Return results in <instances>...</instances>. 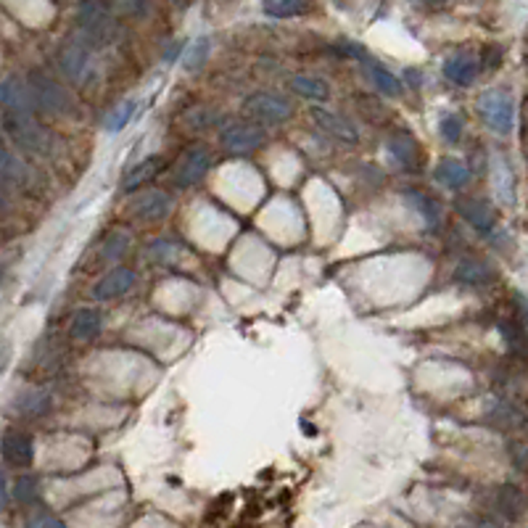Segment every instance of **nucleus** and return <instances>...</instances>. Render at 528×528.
<instances>
[{
  "label": "nucleus",
  "instance_id": "9",
  "mask_svg": "<svg viewBox=\"0 0 528 528\" xmlns=\"http://www.w3.org/2000/svg\"><path fill=\"white\" fill-rule=\"evenodd\" d=\"M457 212H459V217L467 223V225H473L481 235H491L494 232V227H497V217H494V209L486 204V201H481V199H470V196H462V199H457Z\"/></svg>",
  "mask_w": 528,
  "mask_h": 528
},
{
  "label": "nucleus",
  "instance_id": "28",
  "mask_svg": "<svg viewBox=\"0 0 528 528\" xmlns=\"http://www.w3.org/2000/svg\"><path fill=\"white\" fill-rule=\"evenodd\" d=\"M309 11V5L302 0H272V3H264V13L272 16V19H291L296 13Z\"/></svg>",
  "mask_w": 528,
  "mask_h": 528
},
{
  "label": "nucleus",
  "instance_id": "2",
  "mask_svg": "<svg viewBox=\"0 0 528 528\" xmlns=\"http://www.w3.org/2000/svg\"><path fill=\"white\" fill-rule=\"evenodd\" d=\"M243 114L262 122V125H280L294 114V103L280 93L259 90V93H251L243 101Z\"/></svg>",
  "mask_w": 528,
  "mask_h": 528
},
{
  "label": "nucleus",
  "instance_id": "1",
  "mask_svg": "<svg viewBox=\"0 0 528 528\" xmlns=\"http://www.w3.org/2000/svg\"><path fill=\"white\" fill-rule=\"evenodd\" d=\"M478 114L497 135H510L516 127V101L505 87H491L478 95Z\"/></svg>",
  "mask_w": 528,
  "mask_h": 528
},
{
  "label": "nucleus",
  "instance_id": "27",
  "mask_svg": "<svg viewBox=\"0 0 528 528\" xmlns=\"http://www.w3.org/2000/svg\"><path fill=\"white\" fill-rule=\"evenodd\" d=\"M407 199L418 207V212L423 215V220H426L428 225H436V223L442 220V207H439L431 196L418 193V191H410V193H407Z\"/></svg>",
  "mask_w": 528,
  "mask_h": 528
},
{
  "label": "nucleus",
  "instance_id": "24",
  "mask_svg": "<svg viewBox=\"0 0 528 528\" xmlns=\"http://www.w3.org/2000/svg\"><path fill=\"white\" fill-rule=\"evenodd\" d=\"M500 333H502V338H505V344H508V349H510L513 357L528 360V336L521 322L505 320V322H500Z\"/></svg>",
  "mask_w": 528,
  "mask_h": 528
},
{
  "label": "nucleus",
  "instance_id": "5",
  "mask_svg": "<svg viewBox=\"0 0 528 528\" xmlns=\"http://www.w3.org/2000/svg\"><path fill=\"white\" fill-rule=\"evenodd\" d=\"M29 87H32V93H35L37 109H43V111H48V114H64V111H69L72 98H69V93H67L56 79H51V77L43 75V72H32V77H29Z\"/></svg>",
  "mask_w": 528,
  "mask_h": 528
},
{
  "label": "nucleus",
  "instance_id": "29",
  "mask_svg": "<svg viewBox=\"0 0 528 528\" xmlns=\"http://www.w3.org/2000/svg\"><path fill=\"white\" fill-rule=\"evenodd\" d=\"M24 172H27L24 161L11 149H3V183L5 185H13V183L19 185L24 180Z\"/></svg>",
  "mask_w": 528,
  "mask_h": 528
},
{
  "label": "nucleus",
  "instance_id": "37",
  "mask_svg": "<svg viewBox=\"0 0 528 528\" xmlns=\"http://www.w3.org/2000/svg\"><path fill=\"white\" fill-rule=\"evenodd\" d=\"M35 494H37V486H35V481H32V478H19V483H16V500H21V502H29Z\"/></svg>",
  "mask_w": 528,
  "mask_h": 528
},
{
  "label": "nucleus",
  "instance_id": "10",
  "mask_svg": "<svg viewBox=\"0 0 528 528\" xmlns=\"http://www.w3.org/2000/svg\"><path fill=\"white\" fill-rule=\"evenodd\" d=\"M312 119H314V125H317L322 133H328V135L336 138L338 143L352 146V143L360 141L357 125H352V122L344 119L341 114H333V111H325V109H312Z\"/></svg>",
  "mask_w": 528,
  "mask_h": 528
},
{
  "label": "nucleus",
  "instance_id": "11",
  "mask_svg": "<svg viewBox=\"0 0 528 528\" xmlns=\"http://www.w3.org/2000/svg\"><path fill=\"white\" fill-rule=\"evenodd\" d=\"M59 67L69 79H85L90 69V45L85 40H69L61 51H59Z\"/></svg>",
  "mask_w": 528,
  "mask_h": 528
},
{
  "label": "nucleus",
  "instance_id": "21",
  "mask_svg": "<svg viewBox=\"0 0 528 528\" xmlns=\"http://www.w3.org/2000/svg\"><path fill=\"white\" fill-rule=\"evenodd\" d=\"M444 75H447V79L454 82V85L467 87V85H473V82H475V77H478V64H475V59H473V56H467V53H462V56H452V59L444 64Z\"/></svg>",
  "mask_w": 528,
  "mask_h": 528
},
{
  "label": "nucleus",
  "instance_id": "6",
  "mask_svg": "<svg viewBox=\"0 0 528 528\" xmlns=\"http://www.w3.org/2000/svg\"><path fill=\"white\" fill-rule=\"evenodd\" d=\"M3 109H5V119H29V114L37 109L29 82H24L19 77H5V82H3Z\"/></svg>",
  "mask_w": 528,
  "mask_h": 528
},
{
  "label": "nucleus",
  "instance_id": "8",
  "mask_svg": "<svg viewBox=\"0 0 528 528\" xmlns=\"http://www.w3.org/2000/svg\"><path fill=\"white\" fill-rule=\"evenodd\" d=\"M212 167V156L207 149H191V151L183 153L177 169H175V185L177 188H191L196 183L204 180V175L209 172Z\"/></svg>",
  "mask_w": 528,
  "mask_h": 528
},
{
  "label": "nucleus",
  "instance_id": "36",
  "mask_svg": "<svg viewBox=\"0 0 528 528\" xmlns=\"http://www.w3.org/2000/svg\"><path fill=\"white\" fill-rule=\"evenodd\" d=\"M21 410L29 412V415H40L48 410V396L45 394H32V396H24L21 399Z\"/></svg>",
  "mask_w": 528,
  "mask_h": 528
},
{
  "label": "nucleus",
  "instance_id": "22",
  "mask_svg": "<svg viewBox=\"0 0 528 528\" xmlns=\"http://www.w3.org/2000/svg\"><path fill=\"white\" fill-rule=\"evenodd\" d=\"M362 69H365V75L370 77V82L376 85L380 93H386V95H399L402 90H404V85H402V79L396 75H391L386 67H380L378 61H370V59H365L362 61Z\"/></svg>",
  "mask_w": 528,
  "mask_h": 528
},
{
  "label": "nucleus",
  "instance_id": "16",
  "mask_svg": "<svg viewBox=\"0 0 528 528\" xmlns=\"http://www.w3.org/2000/svg\"><path fill=\"white\" fill-rule=\"evenodd\" d=\"M388 151L394 156V161H399V167H404L410 172H415L420 167V158L423 156H420V149H418V143H415V138L410 133L391 135L388 138Z\"/></svg>",
  "mask_w": 528,
  "mask_h": 528
},
{
  "label": "nucleus",
  "instance_id": "4",
  "mask_svg": "<svg viewBox=\"0 0 528 528\" xmlns=\"http://www.w3.org/2000/svg\"><path fill=\"white\" fill-rule=\"evenodd\" d=\"M5 133L13 138L16 146H21L27 151L45 156L53 149V135L32 119H5Z\"/></svg>",
  "mask_w": 528,
  "mask_h": 528
},
{
  "label": "nucleus",
  "instance_id": "14",
  "mask_svg": "<svg viewBox=\"0 0 528 528\" xmlns=\"http://www.w3.org/2000/svg\"><path fill=\"white\" fill-rule=\"evenodd\" d=\"M164 169V158L161 156H146L138 164H133L125 175H122V191L133 193L138 188H143L146 183H151L153 177Z\"/></svg>",
  "mask_w": 528,
  "mask_h": 528
},
{
  "label": "nucleus",
  "instance_id": "3",
  "mask_svg": "<svg viewBox=\"0 0 528 528\" xmlns=\"http://www.w3.org/2000/svg\"><path fill=\"white\" fill-rule=\"evenodd\" d=\"M77 24L82 27V32L87 37L85 43L103 45L117 37V24L109 16V5H103V3H82L77 11Z\"/></svg>",
  "mask_w": 528,
  "mask_h": 528
},
{
  "label": "nucleus",
  "instance_id": "25",
  "mask_svg": "<svg viewBox=\"0 0 528 528\" xmlns=\"http://www.w3.org/2000/svg\"><path fill=\"white\" fill-rule=\"evenodd\" d=\"M291 90L302 98H309V101H325L330 95V87L325 79L312 75H296L291 77Z\"/></svg>",
  "mask_w": 528,
  "mask_h": 528
},
{
  "label": "nucleus",
  "instance_id": "13",
  "mask_svg": "<svg viewBox=\"0 0 528 528\" xmlns=\"http://www.w3.org/2000/svg\"><path fill=\"white\" fill-rule=\"evenodd\" d=\"M172 209V199L164 193V191H149L143 196H138L133 201V212L138 220H146V223H158L169 215Z\"/></svg>",
  "mask_w": 528,
  "mask_h": 528
},
{
  "label": "nucleus",
  "instance_id": "38",
  "mask_svg": "<svg viewBox=\"0 0 528 528\" xmlns=\"http://www.w3.org/2000/svg\"><path fill=\"white\" fill-rule=\"evenodd\" d=\"M510 454H513V462L518 470H526L528 467V444H513L510 447Z\"/></svg>",
  "mask_w": 528,
  "mask_h": 528
},
{
  "label": "nucleus",
  "instance_id": "15",
  "mask_svg": "<svg viewBox=\"0 0 528 528\" xmlns=\"http://www.w3.org/2000/svg\"><path fill=\"white\" fill-rule=\"evenodd\" d=\"M434 177H436V183H442L444 188L462 191V188L470 183V167H467L465 161H459V158L447 156V158H442V161L436 164Z\"/></svg>",
  "mask_w": 528,
  "mask_h": 528
},
{
  "label": "nucleus",
  "instance_id": "7",
  "mask_svg": "<svg viewBox=\"0 0 528 528\" xmlns=\"http://www.w3.org/2000/svg\"><path fill=\"white\" fill-rule=\"evenodd\" d=\"M264 141H267V133L259 125H246V122L227 125L225 130L220 133V143L232 153L254 151V149L264 146Z\"/></svg>",
  "mask_w": 528,
  "mask_h": 528
},
{
  "label": "nucleus",
  "instance_id": "40",
  "mask_svg": "<svg viewBox=\"0 0 528 528\" xmlns=\"http://www.w3.org/2000/svg\"><path fill=\"white\" fill-rule=\"evenodd\" d=\"M459 528H500V526H494L491 521H481V524H473V526H459Z\"/></svg>",
  "mask_w": 528,
  "mask_h": 528
},
{
  "label": "nucleus",
  "instance_id": "23",
  "mask_svg": "<svg viewBox=\"0 0 528 528\" xmlns=\"http://www.w3.org/2000/svg\"><path fill=\"white\" fill-rule=\"evenodd\" d=\"M494 278L491 267L481 259H462L457 264V280L465 286H483Z\"/></svg>",
  "mask_w": 528,
  "mask_h": 528
},
{
  "label": "nucleus",
  "instance_id": "17",
  "mask_svg": "<svg viewBox=\"0 0 528 528\" xmlns=\"http://www.w3.org/2000/svg\"><path fill=\"white\" fill-rule=\"evenodd\" d=\"M494 193L500 199V204L513 207L516 204V175L510 161L500 153L494 156Z\"/></svg>",
  "mask_w": 528,
  "mask_h": 528
},
{
  "label": "nucleus",
  "instance_id": "18",
  "mask_svg": "<svg viewBox=\"0 0 528 528\" xmlns=\"http://www.w3.org/2000/svg\"><path fill=\"white\" fill-rule=\"evenodd\" d=\"M528 497L516 486V483H502L497 489V508L508 521H518L526 510Z\"/></svg>",
  "mask_w": 528,
  "mask_h": 528
},
{
  "label": "nucleus",
  "instance_id": "12",
  "mask_svg": "<svg viewBox=\"0 0 528 528\" xmlns=\"http://www.w3.org/2000/svg\"><path fill=\"white\" fill-rule=\"evenodd\" d=\"M133 286H135V272L127 270V267H117V270H111L109 275H103V278L95 283L93 296H95L98 302H109V299L125 296Z\"/></svg>",
  "mask_w": 528,
  "mask_h": 528
},
{
  "label": "nucleus",
  "instance_id": "39",
  "mask_svg": "<svg viewBox=\"0 0 528 528\" xmlns=\"http://www.w3.org/2000/svg\"><path fill=\"white\" fill-rule=\"evenodd\" d=\"M500 59H502V51L500 48H486L483 51V61H486L489 69H497L500 67Z\"/></svg>",
  "mask_w": 528,
  "mask_h": 528
},
{
  "label": "nucleus",
  "instance_id": "32",
  "mask_svg": "<svg viewBox=\"0 0 528 528\" xmlns=\"http://www.w3.org/2000/svg\"><path fill=\"white\" fill-rule=\"evenodd\" d=\"M130 246V235L127 232H111L109 238H106V243H103V251H101V256L106 259V262H111V259H119L122 254H125V248Z\"/></svg>",
  "mask_w": 528,
  "mask_h": 528
},
{
  "label": "nucleus",
  "instance_id": "20",
  "mask_svg": "<svg viewBox=\"0 0 528 528\" xmlns=\"http://www.w3.org/2000/svg\"><path fill=\"white\" fill-rule=\"evenodd\" d=\"M101 314L95 309H77L72 322H69V336L75 341H93L101 333Z\"/></svg>",
  "mask_w": 528,
  "mask_h": 528
},
{
  "label": "nucleus",
  "instance_id": "34",
  "mask_svg": "<svg viewBox=\"0 0 528 528\" xmlns=\"http://www.w3.org/2000/svg\"><path fill=\"white\" fill-rule=\"evenodd\" d=\"M24 528H69L64 521H59L56 516H51V513H32L29 518H27V526Z\"/></svg>",
  "mask_w": 528,
  "mask_h": 528
},
{
  "label": "nucleus",
  "instance_id": "26",
  "mask_svg": "<svg viewBox=\"0 0 528 528\" xmlns=\"http://www.w3.org/2000/svg\"><path fill=\"white\" fill-rule=\"evenodd\" d=\"M494 420H500L505 428H516V431L528 426V415L521 407H516L513 402H500L497 410H494Z\"/></svg>",
  "mask_w": 528,
  "mask_h": 528
},
{
  "label": "nucleus",
  "instance_id": "33",
  "mask_svg": "<svg viewBox=\"0 0 528 528\" xmlns=\"http://www.w3.org/2000/svg\"><path fill=\"white\" fill-rule=\"evenodd\" d=\"M462 117L459 114H447V117H442V122H439V133H442V138L447 141V143H457L459 138H462Z\"/></svg>",
  "mask_w": 528,
  "mask_h": 528
},
{
  "label": "nucleus",
  "instance_id": "19",
  "mask_svg": "<svg viewBox=\"0 0 528 528\" xmlns=\"http://www.w3.org/2000/svg\"><path fill=\"white\" fill-rule=\"evenodd\" d=\"M3 457L5 462L11 465H29L35 450H32V439L27 434H19V431H11L3 436Z\"/></svg>",
  "mask_w": 528,
  "mask_h": 528
},
{
  "label": "nucleus",
  "instance_id": "35",
  "mask_svg": "<svg viewBox=\"0 0 528 528\" xmlns=\"http://www.w3.org/2000/svg\"><path fill=\"white\" fill-rule=\"evenodd\" d=\"M215 119H217V111H212V109H196V111L188 114V122H191L193 130H204V127H209V122H215Z\"/></svg>",
  "mask_w": 528,
  "mask_h": 528
},
{
  "label": "nucleus",
  "instance_id": "30",
  "mask_svg": "<svg viewBox=\"0 0 528 528\" xmlns=\"http://www.w3.org/2000/svg\"><path fill=\"white\" fill-rule=\"evenodd\" d=\"M209 51H212V40L209 37H199L188 45L185 51V69L196 72L207 59H209Z\"/></svg>",
  "mask_w": 528,
  "mask_h": 528
},
{
  "label": "nucleus",
  "instance_id": "31",
  "mask_svg": "<svg viewBox=\"0 0 528 528\" xmlns=\"http://www.w3.org/2000/svg\"><path fill=\"white\" fill-rule=\"evenodd\" d=\"M133 114H135V101L119 103V106L106 117V130H109V133H119V130L133 119Z\"/></svg>",
  "mask_w": 528,
  "mask_h": 528
}]
</instances>
